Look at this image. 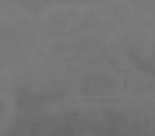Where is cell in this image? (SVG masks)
<instances>
[{
	"label": "cell",
	"instance_id": "obj_1",
	"mask_svg": "<svg viewBox=\"0 0 155 136\" xmlns=\"http://www.w3.org/2000/svg\"><path fill=\"white\" fill-rule=\"evenodd\" d=\"M2 113H3V102L0 101V116H2Z\"/></svg>",
	"mask_w": 155,
	"mask_h": 136
}]
</instances>
